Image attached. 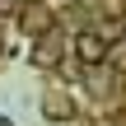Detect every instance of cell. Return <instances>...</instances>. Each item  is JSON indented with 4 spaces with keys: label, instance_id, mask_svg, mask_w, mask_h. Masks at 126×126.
Masks as SVG:
<instances>
[{
    "label": "cell",
    "instance_id": "1",
    "mask_svg": "<svg viewBox=\"0 0 126 126\" xmlns=\"http://www.w3.org/2000/svg\"><path fill=\"white\" fill-rule=\"evenodd\" d=\"M75 61L79 65H103V56H108V37L98 33V28H84V33H75Z\"/></svg>",
    "mask_w": 126,
    "mask_h": 126
},
{
    "label": "cell",
    "instance_id": "2",
    "mask_svg": "<svg viewBox=\"0 0 126 126\" xmlns=\"http://www.w3.org/2000/svg\"><path fill=\"white\" fill-rule=\"evenodd\" d=\"M19 28H23L28 37H42V33L56 28V19H51L47 5H19Z\"/></svg>",
    "mask_w": 126,
    "mask_h": 126
},
{
    "label": "cell",
    "instance_id": "3",
    "mask_svg": "<svg viewBox=\"0 0 126 126\" xmlns=\"http://www.w3.org/2000/svg\"><path fill=\"white\" fill-rule=\"evenodd\" d=\"M61 56H65V37H56V28H51V33H42V37H37V51H33V65L51 70Z\"/></svg>",
    "mask_w": 126,
    "mask_h": 126
},
{
    "label": "cell",
    "instance_id": "4",
    "mask_svg": "<svg viewBox=\"0 0 126 126\" xmlns=\"http://www.w3.org/2000/svg\"><path fill=\"white\" fill-rule=\"evenodd\" d=\"M42 117H47V122H65V117H75V98H70L65 89H47V94H42Z\"/></svg>",
    "mask_w": 126,
    "mask_h": 126
},
{
    "label": "cell",
    "instance_id": "5",
    "mask_svg": "<svg viewBox=\"0 0 126 126\" xmlns=\"http://www.w3.org/2000/svg\"><path fill=\"white\" fill-rule=\"evenodd\" d=\"M112 70H126V42H117V47H108V56H103Z\"/></svg>",
    "mask_w": 126,
    "mask_h": 126
},
{
    "label": "cell",
    "instance_id": "6",
    "mask_svg": "<svg viewBox=\"0 0 126 126\" xmlns=\"http://www.w3.org/2000/svg\"><path fill=\"white\" fill-rule=\"evenodd\" d=\"M19 5H23V0H0V19H9V14H19Z\"/></svg>",
    "mask_w": 126,
    "mask_h": 126
},
{
    "label": "cell",
    "instance_id": "7",
    "mask_svg": "<svg viewBox=\"0 0 126 126\" xmlns=\"http://www.w3.org/2000/svg\"><path fill=\"white\" fill-rule=\"evenodd\" d=\"M122 33H126V28H122Z\"/></svg>",
    "mask_w": 126,
    "mask_h": 126
}]
</instances>
